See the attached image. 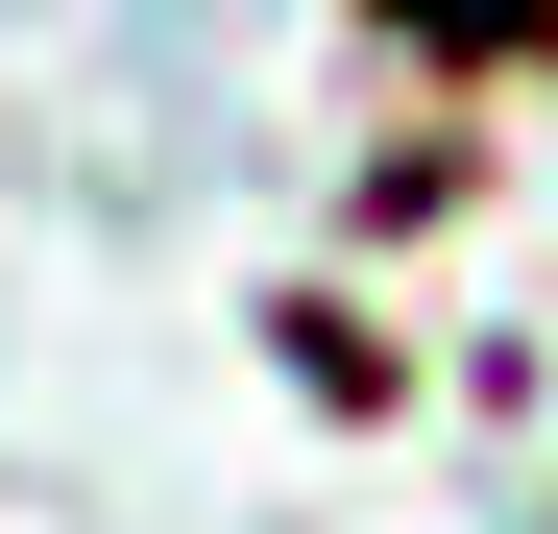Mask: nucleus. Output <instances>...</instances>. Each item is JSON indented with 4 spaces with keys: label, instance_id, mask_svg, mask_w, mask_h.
<instances>
[]
</instances>
